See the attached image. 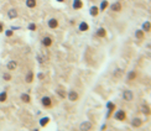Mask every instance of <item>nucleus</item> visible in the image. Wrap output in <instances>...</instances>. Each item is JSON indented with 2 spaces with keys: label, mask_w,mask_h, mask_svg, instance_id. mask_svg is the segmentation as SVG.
<instances>
[{
  "label": "nucleus",
  "mask_w": 151,
  "mask_h": 131,
  "mask_svg": "<svg viewBox=\"0 0 151 131\" xmlns=\"http://www.w3.org/2000/svg\"><path fill=\"white\" fill-rule=\"evenodd\" d=\"M110 9L113 10V11H120L121 10V4L119 3V1H116V3H114V4H112V6H110Z\"/></svg>",
  "instance_id": "10"
},
{
  "label": "nucleus",
  "mask_w": 151,
  "mask_h": 131,
  "mask_svg": "<svg viewBox=\"0 0 151 131\" xmlns=\"http://www.w3.org/2000/svg\"><path fill=\"white\" fill-rule=\"evenodd\" d=\"M57 94H58L61 98H66V93H64V90H62V89H58V90H57Z\"/></svg>",
  "instance_id": "27"
},
{
  "label": "nucleus",
  "mask_w": 151,
  "mask_h": 131,
  "mask_svg": "<svg viewBox=\"0 0 151 131\" xmlns=\"http://www.w3.org/2000/svg\"><path fill=\"white\" fill-rule=\"evenodd\" d=\"M4 31V27H3V24L0 22V32H3Z\"/></svg>",
  "instance_id": "33"
},
{
  "label": "nucleus",
  "mask_w": 151,
  "mask_h": 131,
  "mask_svg": "<svg viewBox=\"0 0 151 131\" xmlns=\"http://www.w3.org/2000/svg\"><path fill=\"white\" fill-rule=\"evenodd\" d=\"M135 75H136L135 72H130V73H129V75H128V78H129V79H134Z\"/></svg>",
  "instance_id": "29"
},
{
  "label": "nucleus",
  "mask_w": 151,
  "mask_h": 131,
  "mask_svg": "<svg viewBox=\"0 0 151 131\" xmlns=\"http://www.w3.org/2000/svg\"><path fill=\"white\" fill-rule=\"evenodd\" d=\"M3 79L4 80H11V75H10L9 73H4L3 74Z\"/></svg>",
  "instance_id": "24"
},
{
  "label": "nucleus",
  "mask_w": 151,
  "mask_h": 131,
  "mask_svg": "<svg viewBox=\"0 0 151 131\" xmlns=\"http://www.w3.org/2000/svg\"><path fill=\"white\" fill-rule=\"evenodd\" d=\"M29 30H30V31H35V30H36V25H35L34 22L30 24V25H29Z\"/></svg>",
  "instance_id": "28"
},
{
  "label": "nucleus",
  "mask_w": 151,
  "mask_h": 131,
  "mask_svg": "<svg viewBox=\"0 0 151 131\" xmlns=\"http://www.w3.org/2000/svg\"><path fill=\"white\" fill-rule=\"evenodd\" d=\"M78 29H79V31H88L89 30V25L87 24V22H84V21H83V22H81L79 24V26H78Z\"/></svg>",
  "instance_id": "12"
},
{
  "label": "nucleus",
  "mask_w": 151,
  "mask_h": 131,
  "mask_svg": "<svg viewBox=\"0 0 151 131\" xmlns=\"http://www.w3.org/2000/svg\"><path fill=\"white\" fill-rule=\"evenodd\" d=\"M26 6L30 9H34L36 6V0H26Z\"/></svg>",
  "instance_id": "16"
},
{
  "label": "nucleus",
  "mask_w": 151,
  "mask_h": 131,
  "mask_svg": "<svg viewBox=\"0 0 151 131\" xmlns=\"http://www.w3.org/2000/svg\"><path fill=\"white\" fill-rule=\"evenodd\" d=\"M48 123H50V117H47V116H46V117H42V119L40 120V125H41V126H46Z\"/></svg>",
  "instance_id": "19"
},
{
  "label": "nucleus",
  "mask_w": 151,
  "mask_h": 131,
  "mask_svg": "<svg viewBox=\"0 0 151 131\" xmlns=\"http://www.w3.org/2000/svg\"><path fill=\"white\" fill-rule=\"evenodd\" d=\"M79 129H81V131H89V130L92 129V123H89V121H84V123L81 124Z\"/></svg>",
  "instance_id": "2"
},
{
  "label": "nucleus",
  "mask_w": 151,
  "mask_h": 131,
  "mask_svg": "<svg viewBox=\"0 0 151 131\" xmlns=\"http://www.w3.org/2000/svg\"><path fill=\"white\" fill-rule=\"evenodd\" d=\"M123 98H124L126 102H130V100H133L134 94H133V92H130V90H125V92L123 93Z\"/></svg>",
  "instance_id": "3"
},
{
  "label": "nucleus",
  "mask_w": 151,
  "mask_h": 131,
  "mask_svg": "<svg viewBox=\"0 0 151 131\" xmlns=\"http://www.w3.org/2000/svg\"><path fill=\"white\" fill-rule=\"evenodd\" d=\"M6 68H8L9 71H15V69L17 68V63H16L15 61H9L8 64H6Z\"/></svg>",
  "instance_id": "6"
},
{
  "label": "nucleus",
  "mask_w": 151,
  "mask_h": 131,
  "mask_svg": "<svg viewBox=\"0 0 151 131\" xmlns=\"http://www.w3.org/2000/svg\"><path fill=\"white\" fill-rule=\"evenodd\" d=\"M48 27H50V29H57V27H58V21H57V19H55V17L50 19V20H48Z\"/></svg>",
  "instance_id": "4"
},
{
  "label": "nucleus",
  "mask_w": 151,
  "mask_h": 131,
  "mask_svg": "<svg viewBox=\"0 0 151 131\" xmlns=\"http://www.w3.org/2000/svg\"><path fill=\"white\" fill-rule=\"evenodd\" d=\"M105 35H106L105 29H103V27L98 29V31H97V36H98V37H105Z\"/></svg>",
  "instance_id": "13"
},
{
  "label": "nucleus",
  "mask_w": 151,
  "mask_h": 131,
  "mask_svg": "<svg viewBox=\"0 0 151 131\" xmlns=\"http://www.w3.org/2000/svg\"><path fill=\"white\" fill-rule=\"evenodd\" d=\"M106 106H108V109H109V110H113V109L115 108V105H114L113 103H108V105H106Z\"/></svg>",
  "instance_id": "30"
},
{
  "label": "nucleus",
  "mask_w": 151,
  "mask_h": 131,
  "mask_svg": "<svg viewBox=\"0 0 151 131\" xmlns=\"http://www.w3.org/2000/svg\"><path fill=\"white\" fill-rule=\"evenodd\" d=\"M41 103H42V105H44L45 108H51V105H52V100H51L50 96H44L41 99Z\"/></svg>",
  "instance_id": "1"
},
{
  "label": "nucleus",
  "mask_w": 151,
  "mask_h": 131,
  "mask_svg": "<svg viewBox=\"0 0 151 131\" xmlns=\"http://www.w3.org/2000/svg\"><path fill=\"white\" fill-rule=\"evenodd\" d=\"M6 98H8V93H6V92L0 93V102H1V103L6 100Z\"/></svg>",
  "instance_id": "22"
},
{
  "label": "nucleus",
  "mask_w": 151,
  "mask_h": 131,
  "mask_svg": "<svg viewBox=\"0 0 151 131\" xmlns=\"http://www.w3.org/2000/svg\"><path fill=\"white\" fill-rule=\"evenodd\" d=\"M119 74H123V69H118V71L115 72V77H118Z\"/></svg>",
  "instance_id": "31"
},
{
  "label": "nucleus",
  "mask_w": 151,
  "mask_h": 131,
  "mask_svg": "<svg viewBox=\"0 0 151 131\" xmlns=\"http://www.w3.org/2000/svg\"><path fill=\"white\" fill-rule=\"evenodd\" d=\"M68 99L71 100V102H76V100H77L78 99V93L77 92H74V90H71L69 93H68Z\"/></svg>",
  "instance_id": "5"
},
{
  "label": "nucleus",
  "mask_w": 151,
  "mask_h": 131,
  "mask_svg": "<svg viewBox=\"0 0 151 131\" xmlns=\"http://www.w3.org/2000/svg\"><path fill=\"white\" fill-rule=\"evenodd\" d=\"M73 9L74 10H79L83 7V3H82V0H73V4H72Z\"/></svg>",
  "instance_id": "8"
},
{
  "label": "nucleus",
  "mask_w": 151,
  "mask_h": 131,
  "mask_svg": "<svg viewBox=\"0 0 151 131\" xmlns=\"http://www.w3.org/2000/svg\"><path fill=\"white\" fill-rule=\"evenodd\" d=\"M34 131H38V129H35V130H34Z\"/></svg>",
  "instance_id": "35"
},
{
  "label": "nucleus",
  "mask_w": 151,
  "mask_h": 131,
  "mask_svg": "<svg viewBox=\"0 0 151 131\" xmlns=\"http://www.w3.org/2000/svg\"><path fill=\"white\" fill-rule=\"evenodd\" d=\"M37 77H38V79H44V74H42V73H38Z\"/></svg>",
  "instance_id": "32"
},
{
  "label": "nucleus",
  "mask_w": 151,
  "mask_h": 131,
  "mask_svg": "<svg viewBox=\"0 0 151 131\" xmlns=\"http://www.w3.org/2000/svg\"><path fill=\"white\" fill-rule=\"evenodd\" d=\"M25 80H26V83H31L32 80H34V73H32L31 71L26 74V78H25Z\"/></svg>",
  "instance_id": "15"
},
{
  "label": "nucleus",
  "mask_w": 151,
  "mask_h": 131,
  "mask_svg": "<svg viewBox=\"0 0 151 131\" xmlns=\"http://www.w3.org/2000/svg\"><path fill=\"white\" fill-rule=\"evenodd\" d=\"M8 17L9 19H16L17 17V10L16 9H10L9 11H8Z\"/></svg>",
  "instance_id": "7"
},
{
  "label": "nucleus",
  "mask_w": 151,
  "mask_h": 131,
  "mask_svg": "<svg viewBox=\"0 0 151 131\" xmlns=\"http://www.w3.org/2000/svg\"><path fill=\"white\" fill-rule=\"evenodd\" d=\"M108 5H109V4H108V1H106V0H103V1H102V4H100V10H102V11H103V10H105V9L108 7Z\"/></svg>",
  "instance_id": "23"
},
{
  "label": "nucleus",
  "mask_w": 151,
  "mask_h": 131,
  "mask_svg": "<svg viewBox=\"0 0 151 131\" xmlns=\"http://www.w3.org/2000/svg\"><path fill=\"white\" fill-rule=\"evenodd\" d=\"M141 124H143V123H141V120L137 119V117H136V119H134L133 121H131V125H133L134 127H139V126H141Z\"/></svg>",
  "instance_id": "18"
},
{
  "label": "nucleus",
  "mask_w": 151,
  "mask_h": 131,
  "mask_svg": "<svg viewBox=\"0 0 151 131\" xmlns=\"http://www.w3.org/2000/svg\"><path fill=\"white\" fill-rule=\"evenodd\" d=\"M115 119L116 120H125V111L123 110H119L115 113Z\"/></svg>",
  "instance_id": "11"
},
{
  "label": "nucleus",
  "mask_w": 151,
  "mask_h": 131,
  "mask_svg": "<svg viewBox=\"0 0 151 131\" xmlns=\"http://www.w3.org/2000/svg\"><path fill=\"white\" fill-rule=\"evenodd\" d=\"M135 36H136V38H139V40H143V38H144V31H143V30H137V31L135 32Z\"/></svg>",
  "instance_id": "20"
},
{
  "label": "nucleus",
  "mask_w": 151,
  "mask_h": 131,
  "mask_svg": "<svg viewBox=\"0 0 151 131\" xmlns=\"http://www.w3.org/2000/svg\"><path fill=\"white\" fill-rule=\"evenodd\" d=\"M21 100H23L24 103H30V100H31V98H30V95L29 94H26V93H24V94H21Z\"/></svg>",
  "instance_id": "14"
},
{
  "label": "nucleus",
  "mask_w": 151,
  "mask_h": 131,
  "mask_svg": "<svg viewBox=\"0 0 151 131\" xmlns=\"http://www.w3.org/2000/svg\"><path fill=\"white\" fill-rule=\"evenodd\" d=\"M42 45H44L45 47H50V46L52 45V38H51L50 36L44 37V38H42Z\"/></svg>",
  "instance_id": "9"
},
{
  "label": "nucleus",
  "mask_w": 151,
  "mask_h": 131,
  "mask_svg": "<svg viewBox=\"0 0 151 131\" xmlns=\"http://www.w3.org/2000/svg\"><path fill=\"white\" fill-rule=\"evenodd\" d=\"M89 13H91V15H92V16H97V15L99 14V9L97 7V6H92Z\"/></svg>",
  "instance_id": "17"
},
{
  "label": "nucleus",
  "mask_w": 151,
  "mask_h": 131,
  "mask_svg": "<svg viewBox=\"0 0 151 131\" xmlns=\"http://www.w3.org/2000/svg\"><path fill=\"white\" fill-rule=\"evenodd\" d=\"M143 30H144V31H150V30H151V22H149V21L144 22V25H143Z\"/></svg>",
  "instance_id": "21"
},
{
  "label": "nucleus",
  "mask_w": 151,
  "mask_h": 131,
  "mask_svg": "<svg viewBox=\"0 0 151 131\" xmlns=\"http://www.w3.org/2000/svg\"><path fill=\"white\" fill-rule=\"evenodd\" d=\"M141 110H143L145 114H150V113H151V111H150V109H149L146 105H143V106H141Z\"/></svg>",
  "instance_id": "26"
},
{
  "label": "nucleus",
  "mask_w": 151,
  "mask_h": 131,
  "mask_svg": "<svg viewBox=\"0 0 151 131\" xmlns=\"http://www.w3.org/2000/svg\"><path fill=\"white\" fill-rule=\"evenodd\" d=\"M57 1H58V3H63V1H64V0H57Z\"/></svg>",
  "instance_id": "34"
},
{
  "label": "nucleus",
  "mask_w": 151,
  "mask_h": 131,
  "mask_svg": "<svg viewBox=\"0 0 151 131\" xmlns=\"http://www.w3.org/2000/svg\"><path fill=\"white\" fill-rule=\"evenodd\" d=\"M5 35H6V37H11L13 35H14V31L10 29V30H6L5 31Z\"/></svg>",
  "instance_id": "25"
}]
</instances>
